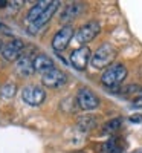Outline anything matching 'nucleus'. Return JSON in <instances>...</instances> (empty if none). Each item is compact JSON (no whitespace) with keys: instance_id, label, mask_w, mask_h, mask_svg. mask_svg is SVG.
Segmentation results:
<instances>
[{"instance_id":"obj_12","label":"nucleus","mask_w":142,"mask_h":153,"mask_svg":"<svg viewBox=\"0 0 142 153\" xmlns=\"http://www.w3.org/2000/svg\"><path fill=\"white\" fill-rule=\"evenodd\" d=\"M16 71L18 75L21 76H29L35 72L34 69V60H31L29 55H21L17 61H16Z\"/></svg>"},{"instance_id":"obj_2","label":"nucleus","mask_w":142,"mask_h":153,"mask_svg":"<svg viewBox=\"0 0 142 153\" xmlns=\"http://www.w3.org/2000/svg\"><path fill=\"white\" fill-rule=\"evenodd\" d=\"M127 76V68L121 63H113L112 66H109L101 75V83L106 87H116L122 84V81Z\"/></svg>"},{"instance_id":"obj_17","label":"nucleus","mask_w":142,"mask_h":153,"mask_svg":"<svg viewBox=\"0 0 142 153\" xmlns=\"http://www.w3.org/2000/svg\"><path fill=\"white\" fill-rule=\"evenodd\" d=\"M121 118H113V120H110V121H107L106 124H104V129H102V132L104 133H113V132H116L121 127Z\"/></svg>"},{"instance_id":"obj_15","label":"nucleus","mask_w":142,"mask_h":153,"mask_svg":"<svg viewBox=\"0 0 142 153\" xmlns=\"http://www.w3.org/2000/svg\"><path fill=\"white\" fill-rule=\"evenodd\" d=\"M95 126H96V118L93 117V115H86V117L80 118V121H78V127L84 132L93 129Z\"/></svg>"},{"instance_id":"obj_7","label":"nucleus","mask_w":142,"mask_h":153,"mask_svg":"<svg viewBox=\"0 0 142 153\" xmlns=\"http://www.w3.org/2000/svg\"><path fill=\"white\" fill-rule=\"evenodd\" d=\"M23 49H24V43L20 38H12L11 42L5 43V46L2 49V57L6 61H17L21 57Z\"/></svg>"},{"instance_id":"obj_8","label":"nucleus","mask_w":142,"mask_h":153,"mask_svg":"<svg viewBox=\"0 0 142 153\" xmlns=\"http://www.w3.org/2000/svg\"><path fill=\"white\" fill-rule=\"evenodd\" d=\"M89 60H92V52L87 46H80L70 54V63L76 71H84L89 65Z\"/></svg>"},{"instance_id":"obj_13","label":"nucleus","mask_w":142,"mask_h":153,"mask_svg":"<svg viewBox=\"0 0 142 153\" xmlns=\"http://www.w3.org/2000/svg\"><path fill=\"white\" fill-rule=\"evenodd\" d=\"M50 3L52 2H47V0H40V2H37L28 12V17H26V23H28V26L29 25H32L37 19H40V16L43 14V12L50 6Z\"/></svg>"},{"instance_id":"obj_11","label":"nucleus","mask_w":142,"mask_h":153,"mask_svg":"<svg viewBox=\"0 0 142 153\" xmlns=\"http://www.w3.org/2000/svg\"><path fill=\"white\" fill-rule=\"evenodd\" d=\"M34 69H35V72L44 75V74L50 72L52 69H55V63H54L52 58H49L47 55L38 54V55H35V58H34Z\"/></svg>"},{"instance_id":"obj_14","label":"nucleus","mask_w":142,"mask_h":153,"mask_svg":"<svg viewBox=\"0 0 142 153\" xmlns=\"http://www.w3.org/2000/svg\"><path fill=\"white\" fill-rule=\"evenodd\" d=\"M81 9H83V3H80V2H72V3H67L66 6H64L63 12H61L60 22H69V20L75 19V17L81 12Z\"/></svg>"},{"instance_id":"obj_4","label":"nucleus","mask_w":142,"mask_h":153,"mask_svg":"<svg viewBox=\"0 0 142 153\" xmlns=\"http://www.w3.org/2000/svg\"><path fill=\"white\" fill-rule=\"evenodd\" d=\"M21 100L28 106L37 107L46 100V92H44V89L40 87V86H26L21 91Z\"/></svg>"},{"instance_id":"obj_19","label":"nucleus","mask_w":142,"mask_h":153,"mask_svg":"<svg viewBox=\"0 0 142 153\" xmlns=\"http://www.w3.org/2000/svg\"><path fill=\"white\" fill-rule=\"evenodd\" d=\"M9 5V2H6V0H2V2H0V8H6Z\"/></svg>"},{"instance_id":"obj_6","label":"nucleus","mask_w":142,"mask_h":153,"mask_svg":"<svg viewBox=\"0 0 142 153\" xmlns=\"http://www.w3.org/2000/svg\"><path fill=\"white\" fill-rule=\"evenodd\" d=\"M76 103L83 110H93L99 106V98L90 89L83 87L76 94Z\"/></svg>"},{"instance_id":"obj_10","label":"nucleus","mask_w":142,"mask_h":153,"mask_svg":"<svg viewBox=\"0 0 142 153\" xmlns=\"http://www.w3.org/2000/svg\"><path fill=\"white\" fill-rule=\"evenodd\" d=\"M58 6H60V2H57V0L50 3V6H49V8L43 12V14L40 16V19H37L32 25H29V26H28L29 32H31V34H37V32L40 31V29L44 26V25H46L50 19L54 17V14H55V11L58 9Z\"/></svg>"},{"instance_id":"obj_5","label":"nucleus","mask_w":142,"mask_h":153,"mask_svg":"<svg viewBox=\"0 0 142 153\" xmlns=\"http://www.w3.org/2000/svg\"><path fill=\"white\" fill-rule=\"evenodd\" d=\"M73 26L72 25H66V26H63L52 38V48L54 51L57 52H63L64 49H66L70 43V40L73 38Z\"/></svg>"},{"instance_id":"obj_16","label":"nucleus","mask_w":142,"mask_h":153,"mask_svg":"<svg viewBox=\"0 0 142 153\" xmlns=\"http://www.w3.org/2000/svg\"><path fill=\"white\" fill-rule=\"evenodd\" d=\"M16 92H17V86L14 83H6L5 86H2V89H0V95L6 100L12 98L16 95Z\"/></svg>"},{"instance_id":"obj_3","label":"nucleus","mask_w":142,"mask_h":153,"mask_svg":"<svg viewBox=\"0 0 142 153\" xmlns=\"http://www.w3.org/2000/svg\"><path fill=\"white\" fill-rule=\"evenodd\" d=\"M99 31H101L99 22L90 20V22L84 23L83 26L78 29V32L75 34V40H76V43H78V45L86 46L87 43H90V42H92L93 38L99 34Z\"/></svg>"},{"instance_id":"obj_18","label":"nucleus","mask_w":142,"mask_h":153,"mask_svg":"<svg viewBox=\"0 0 142 153\" xmlns=\"http://www.w3.org/2000/svg\"><path fill=\"white\" fill-rule=\"evenodd\" d=\"M130 121H132V123H141V121H142V117H141V115H138V117H132Z\"/></svg>"},{"instance_id":"obj_1","label":"nucleus","mask_w":142,"mask_h":153,"mask_svg":"<svg viewBox=\"0 0 142 153\" xmlns=\"http://www.w3.org/2000/svg\"><path fill=\"white\" fill-rule=\"evenodd\" d=\"M116 58V49L113 48V45L110 43H104L101 45L95 54L92 55V66L95 69H104L113 65V60Z\"/></svg>"},{"instance_id":"obj_9","label":"nucleus","mask_w":142,"mask_h":153,"mask_svg":"<svg viewBox=\"0 0 142 153\" xmlns=\"http://www.w3.org/2000/svg\"><path fill=\"white\" fill-rule=\"evenodd\" d=\"M67 81V75L66 72H63L60 69H52L50 72L41 75V83L46 86V87H50V89H57V87H61L64 86Z\"/></svg>"}]
</instances>
